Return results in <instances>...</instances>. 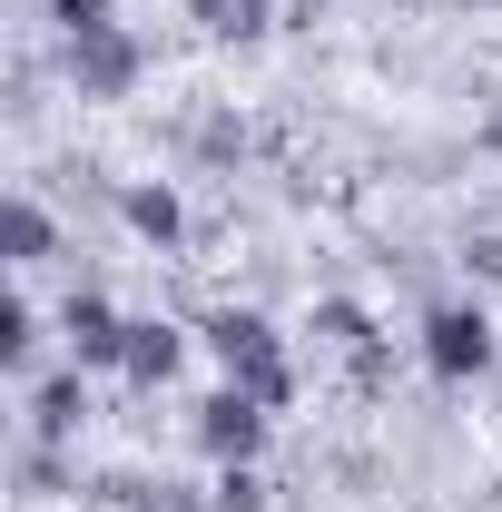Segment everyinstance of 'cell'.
Listing matches in <instances>:
<instances>
[{"label": "cell", "instance_id": "6da1fadb", "mask_svg": "<svg viewBox=\"0 0 502 512\" xmlns=\"http://www.w3.org/2000/svg\"><path fill=\"white\" fill-rule=\"evenodd\" d=\"M197 345H207V355L227 365V384H237V394H256L266 414H286V404H296V365H286V335L256 316V306H217V316L197 325Z\"/></svg>", "mask_w": 502, "mask_h": 512}, {"label": "cell", "instance_id": "7a4b0ae2", "mask_svg": "<svg viewBox=\"0 0 502 512\" xmlns=\"http://www.w3.org/2000/svg\"><path fill=\"white\" fill-rule=\"evenodd\" d=\"M424 365H434L443 384L493 375V316H483L473 296H443L434 316H424Z\"/></svg>", "mask_w": 502, "mask_h": 512}, {"label": "cell", "instance_id": "3957f363", "mask_svg": "<svg viewBox=\"0 0 502 512\" xmlns=\"http://www.w3.org/2000/svg\"><path fill=\"white\" fill-rule=\"evenodd\" d=\"M60 69H69L79 99H128L138 69H148V50H138L128 20H109V30H89V40H60Z\"/></svg>", "mask_w": 502, "mask_h": 512}, {"label": "cell", "instance_id": "277c9868", "mask_svg": "<svg viewBox=\"0 0 502 512\" xmlns=\"http://www.w3.org/2000/svg\"><path fill=\"white\" fill-rule=\"evenodd\" d=\"M266 424H276V414H266L256 394L217 384V394L197 404V424H188V434H197V453H207V463L227 473V463H256V453H266Z\"/></svg>", "mask_w": 502, "mask_h": 512}, {"label": "cell", "instance_id": "5b68a950", "mask_svg": "<svg viewBox=\"0 0 502 512\" xmlns=\"http://www.w3.org/2000/svg\"><path fill=\"white\" fill-rule=\"evenodd\" d=\"M60 335H69V365H79V375H119L128 365V316L109 296H89V286L60 306Z\"/></svg>", "mask_w": 502, "mask_h": 512}, {"label": "cell", "instance_id": "8992f818", "mask_svg": "<svg viewBox=\"0 0 502 512\" xmlns=\"http://www.w3.org/2000/svg\"><path fill=\"white\" fill-rule=\"evenodd\" d=\"M188 345H197L188 325H168V316H128V365H119V375L138 384V394H158V384L188 365Z\"/></svg>", "mask_w": 502, "mask_h": 512}, {"label": "cell", "instance_id": "52a82bcc", "mask_svg": "<svg viewBox=\"0 0 502 512\" xmlns=\"http://www.w3.org/2000/svg\"><path fill=\"white\" fill-rule=\"evenodd\" d=\"M79 424H89V375H79V365L30 384V434H40V444H69Z\"/></svg>", "mask_w": 502, "mask_h": 512}, {"label": "cell", "instance_id": "ba28073f", "mask_svg": "<svg viewBox=\"0 0 502 512\" xmlns=\"http://www.w3.org/2000/svg\"><path fill=\"white\" fill-rule=\"evenodd\" d=\"M119 217H128V237H148V247H178V237H188V207H178L168 178H128V188H119Z\"/></svg>", "mask_w": 502, "mask_h": 512}, {"label": "cell", "instance_id": "9c48e42d", "mask_svg": "<svg viewBox=\"0 0 502 512\" xmlns=\"http://www.w3.org/2000/svg\"><path fill=\"white\" fill-rule=\"evenodd\" d=\"M0 256H10V266L60 256V227H50V207H40V197H10V207H0Z\"/></svg>", "mask_w": 502, "mask_h": 512}, {"label": "cell", "instance_id": "30bf717a", "mask_svg": "<svg viewBox=\"0 0 502 512\" xmlns=\"http://www.w3.org/2000/svg\"><path fill=\"white\" fill-rule=\"evenodd\" d=\"M197 30L207 40H266L286 20H276V0H197Z\"/></svg>", "mask_w": 502, "mask_h": 512}, {"label": "cell", "instance_id": "8fae6325", "mask_svg": "<svg viewBox=\"0 0 502 512\" xmlns=\"http://www.w3.org/2000/svg\"><path fill=\"white\" fill-rule=\"evenodd\" d=\"M315 325H325V335H335V345H345V355H355V365L375 375V325H365V306H345V296H325V306H315Z\"/></svg>", "mask_w": 502, "mask_h": 512}, {"label": "cell", "instance_id": "7c38bea8", "mask_svg": "<svg viewBox=\"0 0 502 512\" xmlns=\"http://www.w3.org/2000/svg\"><path fill=\"white\" fill-rule=\"evenodd\" d=\"M30 365H40V316L0 306V375H30Z\"/></svg>", "mask_w": 502, "mask_h": 512}, {"label": "cell", "instance_id": "4fadbf2b", "mask_svg": "<svg viewBox=\"0 0 502 512\" xmlns=\"http://www.w3.org/2000/svg\"><path fill=\"white\" fill-rule=\"evenodd\" d=\"M50 20H60V40H89V30L119 20V0H50Z\"/></svg>", "mask_w": 502, "mask_h": 512}, {"label": "cell", "instance_id": "5bb4252c", "mask_svg": "<svg viewBox=\"0 0 502 512\" xmlns=\"http://www.w3.org/2000/svg\"><path fill=\"white\" fill-rule=\"evenodd\" d=\"M217 512H266V483H256V463H227V473H217Z\"/></svg>", "mask_w": 502, "mask_h": 512}, {"label": "cell", "instance_id": "9a60e30c", "mask_svg": "<svg viewBox=\"0 0 502 512\" xmlns=\"http://www.w3.org/2000/svg\"><path fill=\"white\" fill-rule=\"evenodd\" d=\"M325 20V0H286V30H315Z\"/></svg>", "mask_w": 502, "mask_h": 512}, {"label": "cell", "instance_id": "2e32d148", "mask_svg": "<svg viewBox=\"0 0 502 512\" xmlns=\"http://www.w3.org/2000/svg\"><path fill=\"white\" fill-rule=\"evenodd\" d=\"M158 512H217V493H207V503H188V493H178V503H158Z\"/></svg>", "mask_w": 502, "mask_h": 512}, {"label": "cell", "instance_id": "e0dca14e", "mask_svg": "<svg viewBox=\"0 0 502 512\" xmlns=\"http://www.w3.org/2000/svg\"><path fill=\"white\" fill-rule=\"evenodd\" d=\"M483 10H502V0H483Z\"/></svg>", "mask_w": 502, "mask_h": 512}]
</instances>
